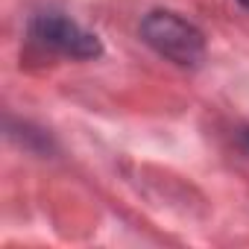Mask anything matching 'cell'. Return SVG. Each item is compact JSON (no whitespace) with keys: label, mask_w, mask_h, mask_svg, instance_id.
<instances>
[{"label":"cell","mask_w":249,"mask_h":249,"mask_svg":"<svg viewBox=\"0 0 249 249\" xmlns=\"http://www.w3.org/2000/svg\"><path fill=\"white\" fill-rule=\"evenodd\" d=\"M27 36L36 47L50 50L56 56H65V59L88 62V59L103 56L100 38L91 30H85L82 24H76L73 18H68L65 12H56V9L36 12L27 24Z\"/></svg>","instance_id":"2"},{"label":"cell","mask_w":249,"mask_h":249,"mask_svg":"<svg viewBox=\"0 0 249 249\" xmlns=\"http://www.w3.org/2000/svg\"><path fill=\"white\" fill-rule=\"evenodd\" d=\"M243 144H246V147H249V129H246V132H243Z\"/></svg>","instance_id":"3"},{"label":"cell","mask_w":249,"mask_h":249,"mask_svg":"<svg viewBox=\"0 0 249 249\" xmlns=\"http://www.w3.org/2000/svg\"><path fill=\"white\" fill-rule=\"evenodd\" d=\"M237 3H240V6H243V9H249V0H237Z\"/></svg>","instance_id":"4"},{"label":"cell","mask_w":249,"mask_h":249,"mask_svg":"<svg viewBox=\"0 0 249 249\" xmlns=\"http://www.w3.org/2000/svg\"><path fill=\"white\" fill-rule=\"evenodd\" d=\"M141 41L179 68H196L205 59V36L196 24L170 9H153L141 18Z\"/></svg>","instance_id":"1"}]
</instances>
